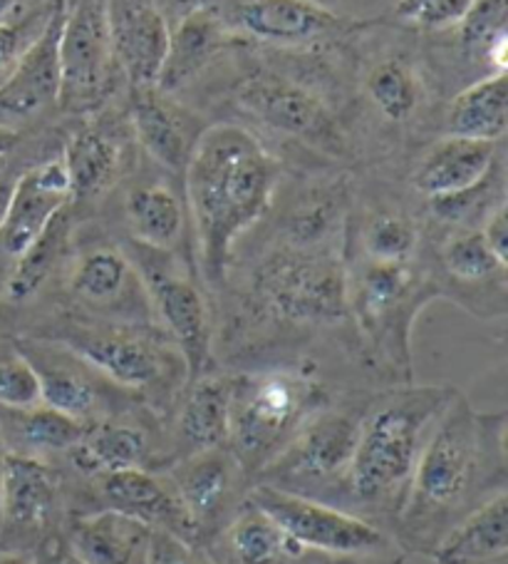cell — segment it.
<instances>
[{
	"instance_id": "836d02e7",
	"label": "cell",
	"mask_w": 508,
	"mask_h": 564,
	"mask_svg": "<svg viewBox=\"0 0 508 564\" xmlns=\"http://www.w3.org/2000/svg\"><path fill=\"white\" fill-rule=\"evenodd\" d=\"M73 249V217L70 207H65L57 217L47 224L45 231L15 259L11 279H8V299L21 304L33 299L47 281L53 271L63 264L67 251Z\"/></svg>"
},
{
	"instance_id": "7bdbcfd3",
	"label": "cell",
	"mask_w": 508,
	"mask_h": 564,
	"mask_svg": "<svg viewBox=\"0 0 508 564\" xmlns=\"http://www.w3.org/2000/svg\"><path fill=\"white\" fill-rule=\"evenodd\" d=\"M33 564H85L67 544L65 534L53 532L33 550Z\"/></svg>"
},
{
	"instance_id": "7c38bea8",
	"label": "cell",
	"mask_w": 508,
	"mask_h": 564,
	"mask_svg": "<svg viewBox=\"0 0 508 564\" xmlns=\"http://www.w3.org/2000/svg\"><path fill=\"white\" fill-rule=\"evenodd\" d=\"M15 351L27 358L41 378L43 405L55 408L80 425L132 413L144 405L134 393L112 383L63 344L27 336L18 338Z\"/></svg>"
},
{
	"instance_id": "681fc988",
	"label": "cell",
	"mask_w": 508,
	"mask_h": 564,
	"mask_svg": "<svg viewBox=\"0 0 508 564\" xmlns=\"http://www.w3.org/2000/svg\"><path fill=\"white\" fill-rule=\"evenodd\" d=\"M5 3V0H0V6H3Z\"/></svg>"
},
{
	"instance_id": "83f0119b",
	"label": "cell",
	"mask_w": 508,
	"mask_h": 564,
	"mask_svg": "<svg viewBox=\"0 0 508 564\" xmlns=\"http://www.w3.org/2000/svg\"><path fill=\"white\" fill-rule=\"evenodd\" d=\"M508 554V490L464 514L432 550L434 564H488Z\"/></svg>"
},
{
	"instance_id": "2e32d148",
	"label": "cell",
	"mask_w": 508,
	"mask_h": 564,
	"mask_svg": "<svg viewBox=\"0 0 508 564\" xmlns=\"http://www.w3.org/2000/svg\"><path fill=\"white\" fill-rule=\"evenodd\" d=\"M63 495L65 485L55 465L33 455L8 453L0 542L11 540V547L3 550L31 552L53 534L57 512L63 510Z\"/></svg>"
},
{
	"instance_id": "30bf717a",
	"label": "cell",
	"mask_w": 508,
	"mask_h": 564,
	"mask_svg": "<svg viewBox=\"0 0 508 564\" xmlns=\"http://www.w3.org/2000/svg\"><path fill=\"white\" fill-rule=\"evenodd\" d=\"M249 500L261 508L302 550L322 557H393L397 544L355 512L302 495L253 482Z\"/></svg>"
},
{
	"instance_id": "ffe728a7",
	"label": "cell",
	"mask_w": 508,
	"mask_h": 564,
	"mask_svg": "<svg viewBox=\"0 0 508 564\" xmlns=\"http://www.w3.org/2000/svg\"><path fill=\"white\" fill-rule=\"evenodd\" d=\"M229 376H201L181 388L162 427V473L194 453L229 443Z\"/></svg>"
},
{
	"instance_id": "8fae6325",
	"label": "cell",
	"mask_w": 508,
	"mask_h": 564,
	"mask_svg": "<svg viewBox=\"0 0 508 564\" xmlns=\"http://www.w3.org/2000/svg\"><path fill=\"white\" fill-rule=\"evenodd\" d=\"M60 95L65 112H92L114 90L117 65L110 0H65L60 31Z\"/></svg>"
},
{
	"instance_id": "1f68e13d",
	"label": "cell",
	"mask_w": 508,
	"mask_h": 564,
	"mask_svg": "<svg viewBox=\"0 0 508 564\" xmlns=\"http://www.w3.org/2000/svg\"><path fill=\"white\" fill-rule=\"evenodd\" d=\"M508 130V77L492 73L468 85L449 107V134L498 142Z\"/></svg>"
},
{
	"instance_id": "ab89813d",
	"label": "cell",
	"mask_w": 508,
	"mask_h": 564,
	"mask_svg": "<svg viewBox=\"0 0 508 564\" xmlns=\"http://www.w3.org/2000/svg\"><path fill=\"white\" fill-rule=\"evenodd\" d=\"M146 564H217L211 552L201 544L177 538V534L152 530L146 544Z\"/></svg>"
},
{
	"instance_id": "9c48e42d",
	"label": "cell",
	"mask_w": 508,
	"mask_h": 564,
	"mask_svg": "<svg viewBox=\"0 0 508 564\" xmlns=\"http://www.w3.org/2000/svg\"><path fill=\"white\" fill-rule=\"evenodd\" d=\"M124 251L146 289L152 314L159 318L166 336L179 348L189 381L207 376L213 361V328L211 311L199 284L184 271L177 254L134 241Z\"/></svg>"
},
{
	"instance_id": "52a82bcc",
	"label": "cell",
	"mask_w": 508,
	"mask_h": 564,
	"mask_svg": "<svg viewBox=\"0 0 508 564\" xmlns=\"http://www.w3.org/2000/svg\"><path fill=\"white\" fill-rule=\"evenodd\" d=\"M367 398L365 393L345 395L340 401L330 398L318 413H312L300 425L290 443L253 482L347 510V475Z\"/></svg>"
},
{
	"instance_id": "b9f144b4",
	"label": "cell",
	"mask_w": 508,
	"mask_h": 564,
	"mask_svg": "<svg viewBox=\"0 0 508 564\" xmlns=\"http://www.w3.org/2000/svg\"><path fill=\"white\" fill-rule=\"evenodd\" d=\"M486 239L488 249L494 251L496 259L508 267V209L506 202H498L496 207L486 214L484 229H478Z\"/></svg>"
},
{
	"instance_id": "3957f363",
	"label": "cell",
	"mask_w": 508,
	"mask_h": 564,
	"mask_svg": "<svg viewBox=\"0 0 508 564\" xmlns=\"http://www.w3.org/2000/svg\"><path fill=\"white\" fill-rule=\"evenodd\" d=\"M454 393L452 386L412 383L369 393L347 475L350 512L393 530L429 435Z\"/></svg>"
},
{
	"instance_id": "5bb4252c",
	"label": "cell",
	"mask_w": 508,
	"mask_h": 564,
	"mask_svg": "<svg viewBox=\"0 0 508 564\" xmlns=\"http://www.w3.org/2000/svg\"><path fill=\"white\" fill-rule=\"evenodd\" d=\"M70 294L82 316L154 324L142 279L126 251L114 245H92L73 259Z\"/></svg>"
},
{
	"instance_id": "603a6c76",
	"label": "cell",
	"mask_w": 508,
	"mask_h": 564,
	"mask_svg": "<svg viewBox=\"0 0 508 564\" xmlns=\"http://www.w3.org/2000/svg\"><path fill=\"white\" fill-rule=\"evenodd\" d=\"M112 45L120 70L134 87H156L169 55L166 18L146 0H110Z\"/></svg>"
},
{
	"instance_id": "bcb514c9",
	"label": "cell",
	"mask_w": 508,
	"mask_h": 564,
	"mask_svg": "<svg viewBox=\"0 0 508 564\" xmlns=\"http://www.w3.org/2000/svg\"><path fill=\"white\" fill-rule=\"evenodd\" d=\"M0 564H33V554L21 552V550H3V547H0Z\"/></svg>"
},
{
	"instance_id": "ac0fdd59",
	"label": "cell",
	"mask_w": 508,
	"mask_h": 564,
	"mask_svg": "<svg viewBox=\"0 0 508 564\" xmlns=\"http://www.w3.org/2000/svg\"><path fill=\"white\" fill-rule=\"evenodd\" d=\"M90 495V510H114L150 530H162L187 542H197V532L166 473L117 470L82 478ZM87 510V512H90Z\"/></svg>"
},
{
	"instance_id": "4316f807",
	"label": "cell",
	"mask_w": 508,
	"mask_h": 564,
	"mask_svg": "<svg viewBox=\"0 0 508 564\" xmlns=\"http://www.w3.org/2000/svg\"><path fill=\"white\" fill-rule=\"evenodd\" d=\"M152 530L114 510L73 514L65 540L85 564H146Z\"/></svg>"
},
{
	"instance_id": "d590c367",
	"label": "cell",
	"mask_w": 508,
	"mask_h": 564,
	"mask_svg": "<svg viewBox=\"0 0 508 564\" xmlns=\"http://www.w3.org/2000/svg\"><path fill=\"white\" fill-rule=\"evenodd\" d=\"M417 249L419 229L405 214H377L363 231V251L369 261H415Z\"/></svg>"
},
{
	"instance_id": "277c9868",
	"label": "cell",
	"mask_w": 508,
	"mask_h": 564,
	"mask_svg": "<svg viewBox=\"0 0 508 564\" xmlns=\"http://www.w3.org/2000/svg\"><path fill=\"white\" fill-rule=\"evenodd\" d=\"M85 358L102 376L134 393L156 417H164L189 383L179 348L156 324H124L92 316H63L41 334Z\"/></svg>"
},
{
	"instance_id": "484cf974",
	"label": "cell",
	"mask_w": 508,
	"mask_h": 564,
	"mask_svg": "<svg viewBox=\"0 0 508 564\" xmlns=\"http://www.w3.org/2000/svg\"><path fill=\"white\" fill-rule=\"evenodd\" d=\"M207 550L217 564H298L306 554H312L290 540L249 498L231 514L227 528L209 542Z\"/></svg>"
},
{
	"instance_id": "8992f818",
	"label": "cell",
	"mask_w": 508,
	"mask_h": 564,
	"mask_svg": "<svg viewBox=\"0 0 508 564\" xmlns=\"http://www.w3.org/2000/svg\"><path fill=\"white\" fill-rule=\"evenodd\" d=\"M442 294L415 261L363 259L347 269V311L377 361L399 381H412V324L424 304Z\"/></svg>"
},
{
	"instance_id": "cb8c5ba5",
	"label": "cell",
	"mask_w": 508,
	"mask_h": 564,
	"mask_svg": "<svg viewBox=\"0 0 508 564\" xmlns=\"http://www.w3.org/2000/svg\"><path fill=\"white\" fill-rule=\"evenodd\" d=\"M496 142L449 134L424 154L415 172V189L424 197H459L492 180Z\"/></svg>"
},
{
	"instance_id": "d4e9b609",
	"label": "cell",
	"mask_w": 508,
	"mask_h": 564,
	"mask_svg": "<svg viewBox=\"0 0 508 564\" xmlns=\"http://www.w3.org/2000/svg\"><path fill=\"white\" fill-rule=\"evenodd\" d=\"M191 115L172 102L159 87H134L132 128L154 162L172 172H184L201 130H194Z\"/></svg>"
},
{
	"instance_id": "7402d4cb",
	"label": "cell",
	"mask_w": 508,
	"mask_h": 564,
	"mask_svg": "<svg viewBox=\"0 0 508 564\" xmlns=\"http://www.w3.org/2000/svg\"><path fill=\"white\" fill-rule=\"evenodd\" d=\"M65 0L51 8L37 35L25 47L13 73L0 85V112L8 118H31L57 102L60 95V31Z\"/></svg>"
},
{
	"instance_id": "f1b7e54d",
	"label": "cell",
	"mask_w": 508,
	"mask_h": 564,
	"mask_svg": "<svg viewBox=\"0 0 508 564\" xmlns=\"http://www.w3.org/2000/svg\"><path fill=\"white\" fill-rule=\"evenodd\" d=\"M124 221L134 245L169 254L187 247L191 229L187 202L166 184H142L126 194Z\"/></svg>"
},
{
	"instance_id": "8d00e7d4",
	"label": "cell",
	"mask_w": 508,
	"mask_h": 564,
	"mask_svg": "<svg viewBox=\"0 0 508 564\" xmlns=\"http://www.w3.org/2000/svg\"><path fill=\"white\" fill-rule=\"evenodd\" d=\"M369 97L387 120L402 122L415 112L419 90L412 70L399 61L379 63L367 80Z\"/></svg>"
},
{
	"instance_id": "5b68a950",
	"label": "cell",
	"mask_w": 508,
	"mask_h": 564,
	"mask_svg": "<svg viewBox=\"0 0 508 564\" xmlns=\"http://www.w3.org/2000/svg\"><path fill=\"white\" fill-rule=\"evenodd\" d=\"M229 451L251 480L276 458L332 393L316 376L296 368H268L229 376Z\"/></svg>"
},
{
	"instance_id": "f35d334b",
	"label": "cell",
	"mask_w": 508,
	"mask_h": 564,
	"mask_svg": "<svg viewBox=\"0 0 508 564\" xmlns=\"http://www.w3.org/2000/svg\"><path fill=\"white\" fill-rule=\"evenodd\" d=\"M474 0H397V13L405 21L427 28H446L464 21Z\"/></svg>"
},
{
	"instance_id": "e0dca14e",
	"label": "cell",
	"mask_w": 508,
	"mask_h": 564,
	"mask_svg": "<svg viewBox=\"0 0 508 564\" xmlns=\"http://www.w3.org/2000/svg\"><path fill=\"white\" fill-rule=\"evenodd\" d=\"M233 37L270 45H308L335 33L340 18L312 0H194Z\"/></svg>"
},
{
	"instance_id": "ba28073f",
	"label": "cell",
	"mask_w": 508,
	"mask_h": 564,
	"mask_svg": "<svg viewBox=\"0 0 508 564\" xmlns=\"http://www.w3.org/2000/svg\"><path fill=\"white\" fill-rule=\"evenodd\" d=\"M253 294L268 316L290 326H335L347 311V264L340 245H280L253 276Z\"/></svg>"
},
{
	"instance_id": "4dcf8cb0",
	"label": "cell",
	"mask_w": 508,
	"mask_h": 564,
	"mask_svg": "<svg viewBox=\"0 0 508 564\" xmlns=\"http://www.w3.org/2000/svg\"><path fill=\"white\" fill-rule=\"evenodd\" d=\"M0 421V433L11 453L33 455L51 463V458H65L67 451L80 441L82 427L73 417L47 405H35L27 411H5Z\"/></svg>"
},
{
	"instance_id": "6da1fadb",
	"label": "cell",
	"mask_w": 508,
	"mask_h": 564,
	"mask_svg": "<svg viewBox=\"0 0 508 564\" xmlns=\"http://www.w3.org/2000/svg\"><path fill=\"white\" fill-rule=\"evenodd\" d=\"M508 413L478 411L456 391L417 463L402 512L389 530L397 550L429 557L478 505L508 490Z\"/></svg>"
},
{
	"instance_id": "4fadbf2b",
	"label": "cell",
	"mask_w": 508,
	"mask_h": 564,
	"mask_svg": "<svg viewBox=\"0 0 508 564\" xmlns=\"http://www.w3.org/2000/svg\"><path fill=\"white\" fill-rule=\"evenodd\" d=\"M164 473L177 488L201 547H209V542L227 528L231 514L246 502L253 485L229 445L194 453Z\"/></svg>"
},
{
	"instance_id": "d6a6232c",
	"label": "cell",
	"mask_w": 508,
	"mask_h": 564,
	"mask_svg": "<svg viewBox=\"0 0 508 564\" xmlns=\"http://www.w3.org/2000/svg\"><path fill=\"white\" fill-rule=\"evenodd\" d=\"M63 164L70 180L73 199H92L112 187L120 174V148L95 128L77 130L63 152Z\"/></svg>"
},
{
	"instance_id": "f6af8a7d",
	"label": "cell",
	"mask_w": 508,
	"mask_h": 564,
	"mask_svg": "<svg viewBox=\"0 0 508 564\" xmlns=\"http://www.w3.org/2000/svg\"><path fill=\"white\" fill-rule=\"evenodd\" d=\"M13 187H15V180L0 172V224L5 219L8 204H11V197H13Z\"/></svg>"
},
{
	"instance_id": "7dc6e473",
	"label": "cell",
	"mask_w": 508,
	"mask_h": 564,
	"mask_svg": "<svg viewBox=\"0 0 508 564\" xmlns=\"http://www.w3.org/2000/svg\"><path fill=\"white\" fill-rule=\"evenodd\" d=\"M13 144H15V134L11 130L0 128V170H3L8 154H11V150H13Z\"/></svg>"
},
{
	"instance_id": "74e56055",
	"label": "cell",
	"mask_w": 508,
	"mask_h": 564,
	"mask_svg": "<svg viewBox=\"0 0 508 564\" xmlns=\"http://www.w3.org/2000/svg\"><path fill=\"white\" fill-rule=\"evenodd\" d=\"M43 403L41 378L23 354L0 358V411H27Z\"/></svg>"
},
{
	"instance_id": "ee69618b",
	"label": "cell",
	"mask_w": 508,
	"mask_h": 564,
	"mask_svg": "<svg viewBox=\"0 0 508 564\" xmlns=\"http://www.w3.org/2000/svg\"><path fill=\"white\" fill-rule=\"evenodd\" d=\"M316 564H405V554H393V557H320Z\"/></svg>"
},
{
	"instance_id": "e575fe53",
	"label": "cell",
	"mask_w": 508,
	"mask_h": 564,
	"mask_svg": "<svg viewBox=\"0 0 508 564\" xmlns=\"http://www.w3.org/2000/svg\"><path fill=\"white\" fill-rule=\"evenodd\" d=\"M439 264L456 286H496L506 284V264L496 259L478 229H459L439 249Z\"/></svg>"
},
{
	"instance_id": "f546056e",
	"label": "cell",
	"mask_w": 508,
	"mask_h": 564,
	"mask_svg": "<svg viewBox=\"0 0 508 564\" xmlns=\"http://www.w3.org/2000/svg\"><path fill=\"white\" fill-rule=\"evenodd\" d=\"M229 37L233 35L221 25L219 18L209 8L194 3L191 11L181 18L177 31L172 33L169 55H166L164 70L156 87L162 93L177 90L179 85L191 80V75H197L211 61V55Z\"/></svg>"
},
{
	"instance_id": "60d3db41",
	"label": "cell",
	"mask_w": 508,
	"mask_h": 564,
	"mask_svg": "<svg viewBox=\"0 0 508 564\" xmlns=\"http://www.w3.org/2000/svg\"><path fill=\"white\" fill-rule=\"evenodd\" d=\"M33 37L25 41V28L18 23L0 21V85L8 80V75L13 73L15 63L21 61V55Z\"/></svg>"
},
{
	"instance_id": "7a4b0ae2",
	"label": "cell",
	"mask_w": 508,
	"mask_h": 564,
	"mask_svg": "<svg viewBox=\"0 0 508 564\" xmlns=\"http://www.w3.org/2000/svg\"><path fill=\"white\" fill-rule=\"evenodd\" d=\"M184 180L199 271L211 286H221L236 241L270 207L276 164L256 134L219 122L201 130Z\"/></svg>"
},
{
	"instance_id": "44dd1931",
	"label": "cell",
	"mask_w": 508,
	"mask_h": 564,
	"mask_svg": "<svg viewBox=\"0 0 508 564\" xmlns=\"http://www.w3.org/2000/svg\"><path fill=\"white\" fill-rule=\"evenodd\" d=\"M73 204L63 160H45L15 177L13 197L0 224V251L18 259L43 235L47 224Z\"/></svg>"
},
{
	"instance_id": "9a60e30c",
	"label": "cell",
	"mask_w": 508,
	"mask_h": 564,
	"mask_svg": "<svg viewBox=\"0 0 508 564\" xmlns=\"http://www.w3.org/2000/svg\"><path fill=\"white\" fill-rule=\"evenodd\" d=\"M154 421L162 417H156L146 405H140L132 413L85 425L80 441L67 451L65 460L82 478L117 470L162 473V427L152 425Z\"/></svg>"
},
{
	"instance_id": "d6986e66",
	"label": "cell",
	"mask_w": 508,
	"mask_h": 564,
	"mask_svg": "<svg viewBox=\"0 0 508 564\" xmlns=\"http://www.w3.org/2000/svg\"><path fill=\"white\" fill-rule=\"evenodd\" d=\"M236 97L243 110L268 128L328 152H343V134L338 130V122L306 87L273 73H258L243 80Z\"/></svg>"
},
{
	"instance_id": "c3c4849f",
	"label": "cell",
	"mask_w": 508,
	"mask_h": 564,
	"mask_svg": "<svg viewBox=\"0 0 508 564\" xmlns=\"http://www.w3.org/2000/svg\"><path fill=\"white\" fill-rule=\"evenodd\" d=\"M8 445L0 433V518H3V482H5V460H8Z\"/></svg>"
}]
</instances>
